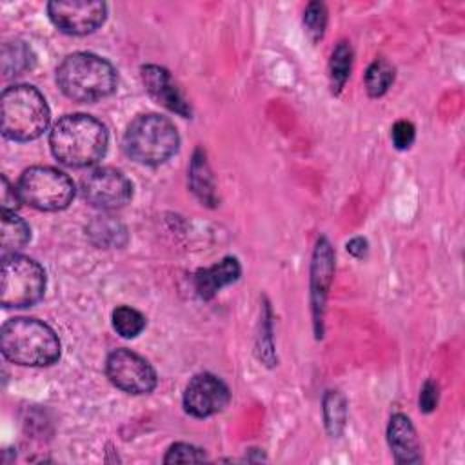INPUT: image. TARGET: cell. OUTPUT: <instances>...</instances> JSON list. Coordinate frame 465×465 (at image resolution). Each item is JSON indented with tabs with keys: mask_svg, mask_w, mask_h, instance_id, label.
<instances>
[{
	"mask_svg": "<svg viewBox=\"0 0 465 465\" xmlns=\"http://www.w3.org/2000/svg\"><path fill=\"white\" fill-rule=\"evenodd\" d=\"M113 327L122 338H134L145 329V316L127 305H120L113 311Z\"/></svg>",
	"mask_w": 465,
	"mask_h": 465,
	"instance_id": "44dd1931",
	"label": "cell"
},
{
	"mask_svg": "<svg viewBox=\"0 0 465 465\" xmlns=\"http://www.w3.org/2000/svg\"><path fill=\"white\" fill-rule=\"evenodd\" d=\"M387 440L398 463L421 461V447L416 429L405 414H394L387 427Z\"/></svg>",
	"mask_w": 465,
	"mask_h": 465,
	"instance_id": "5bb4252c",
	"label": "cell"
},
{
	"mask_svg": "<svg viewBox=\"0 0 465 465\" xmlns=\"http://www.w3.org/2000/svg\"><path fill=\"white\" fill-rule=\"evenodd\" d=\"M47 15L62 33L89 35L105 22L107 5L100 0H53Z\"/></svg>",
	"mask_w": 465,
	"mask_h": 465,
	"instance_id": "30bf717a",
	"label": "cell"
},
{
	"mask_svg": "<svg viewBox=\"0 0 465 465\" xmlns=\"http://www.w3.org/2000/svg\"><path fill=\"white\" fill-rule=\"evenodd\" d=\"M347 251H349L352 256H356V258L365 256V252H367V240L361 238V236H356V238L349 240V242H347Z\"/></svg>",
	"mask_w": 465,
	"mask_h": 465,
	"instance_id": "f1b7e54d",
	"label": "cell"
},
{
	"mask_svg": "<svg viewBox=\"0 0 465 465\" xmlns=\"http://www.w3.org/2000/svg\"><path fill=\"white\" fill-rule=\"evenodd\" d=\"M20 202L38 211L65 209L74 198L73 180L47 165H35L25 169L16 183Z\"/></svg>",
	"mask_w": 465,
	"mask_h": 465,
	"instance_id": "8992f818",
	"label": "cell"
},
{
	"mask_svg": "<svg viewBox=\"0 0 465 465\" xmlns=\"http://www.w3.org/2000/svg\"><path fill=\"white\" fill-rule=\"evenodd\" d=\"M20 196L16 187L9 183L5 176H2V211H15L20 205Z\"/></svg>",
	"mask_w": 465,
	"mask_h": 465,
	"instance_id": "83f0119b",
	"label": "cell"
},
{
	"mask_svg": "<svg viewBox=\"0 0 465 465\" xmlns=\"http://www.w3.org/2000/svg\"><path fill=\"white\" fill-rule=\"evenodd\" d=\"M414 136H416V129L411 122L407 120H400L392 125L391 129V140L394 143L396 149H407L411 147V143L414 142Z\"/></svg>",
	"mask_w": 465,
	"mask_h": 465,
	"instance_id": "484cf974",
	"label": "cell"
},
{
	"mask_svg": "<svg viewBox=\"0 0 465 465\" xmlns=\"http://www.w3.org/2000/svg\"><path fill=\"white\" fill-rule=\"evenodd\" d=\"M105 372L111 383L129 394H147L156 387V372L140 354L116 349L107 356Z\"/></svg>",
	"mask_w": 465,
	"mask_h": 465,
	"instance_id": "9c48e42d",
	"label": "cell"
},
{
	"mask_svg": "<svg viewBox=\"0 0 465 465\" xmlns=\"http://www.w3.org/2000/svg\"><path fill=\"white\" fill-rule=\"evenodd\" d=\"M332 262H334V254H332L331 243L323 236L318 238L314 254H312V267H311V302H312L316 329H318V323L322 325L325 298H327V291H329L332 269H334Z\"/></svg>",
	"mask_w": 465,
	"mask_h": 465,
	"instance_id": "4fadbf2b",
	"label": "cell"
},
{
	"mask_svg": "<svg viewBox=\"0 0 465 465\" xmlns=\"http://www.w3.org/2000/svg\"><path fill=\"white\" fill-rule=\"evenodd\" d=\"M189 182L193 193L207 205L216 203V194H214V180L211 174V169L205 162V154L198 149L193 156L191 167H189Z\"/></svg>",
	"mask_w": 465,
	"mask_h": 465,
	"instance_id": "e0dca14e",
	"label": "cell"
},
{
	"mask_svg": "<svg viewBox=\"0 0 465 465\" xmlns=\"http://www.w3.org/2000/svg\"><path fill=\"white\" fill-rule=\"evenodd\" d=\"M35 64V54L31 47L20 40L7 42L2 47V73L5 78L22 74Z\"/></svg>",
	"mask_w": 465,
	"mask_h": 465,
	"instance_id": "ac0fdd59",
	"label": "cell"
},
{
	"mask_svg": "<svg viewBox=\"0 0 465 465\" xmlns=\"http://www.w3.org/2000/svg\"><path fill=\"white\" fill-rule=\"evenodd\" d=\"M438 385L432 380H427L420 391V411L423 412H432L438 405Z\"/></svg>",
	"mask_w": 465,
	"mask_h": 465,
	"instance_id": "4316f807",
	"label": "cell"
},
{
	"mask_svg": "<svg viewBox=\"0 0 465 465\" xmlns=\"http://www.w3.org/2000/svg\"><path fill=\"white\" fill-rule=\"evenodd\" d=\"M60 91L74 102H98L116 89V71L102 56L93 53H73L56 69Z\"/></svg>",
	"mask_w": 465,
	"mask_h": 465,
	"instance_id": "3957f363",
	"label": "cell"
},
{
	"mask_svg": "<svg viewBox=\"0 0 465 465\" xmlns=\"http://www.w3.org/2000/svg\"><path fill=\"white\" fill-rule=\"evenodd\" d=\"M2 256L15 254L18 249H22L29 238L31 231L29 225L15 214V211H2Z\"/></svg>",
	"mask_w": 465,
	"mask_h": 465,
	"instance_id": "2e32d148",
	"label": "cell"
},
{
	"mask_svg": "<svg viewBox=\"0 0 465 465\" xmlns=\"http://www.w3.org/2000/svg\"><path fill=\"white\" fill-rule=\"evenodd\" d=\"M0 349L5 360L25 367H45L58 360L60 340L36 318H11L2 325Z\"/></svg>",
	"mask_w": 465,
	"mask_h": 465,
	"instance_id": "7a4b0ae2",
	"label": "cell"
},
{
	"mask_svg": "<svg viewBox=\"0 0 465 465\" xmlns=\"http://www.w3.org/2000/svg\"><path fill=\"white\" fill-rule=\"evenodd\" d=\"M240 272L242 269L238 260L227 256L207 269H200L194 274V289L200 298L211 300L222 287L234 283L240 278Z\"/></svg>",
	"mask_w": 465,
	"mask_h": 465,
	"instance_id": "9a60e30c",
	"label": "cell"
},
{
	"mask_svg": "<svg viewBox=\"0 0 465 465\" xmlns=\"http://www.w3.org/2000/svg\"><path fill=\"white\" fill-rule=\"evenodd\" d=\"M84 200L98 209L124 207L133 196L131 180L113 167H98L82 178L80 185Z\"/></svg>",
	"mask_w": 465,
	"mask_h": 465,
	"instance_id": "ba28073f",
	"label": "cell"
},
{
	"mask_svg": "<svg viewBox=\"0 0 465 465\" xmlns=\"http://www.w3.org/2000/svg\"><path fill=\"white\" fill-rule=\"evenodd\" d=\"M394 80V69L392 65L383 60L378 58L374 60L365 73V89L369 93V96H381L392 84Z\"/></svg>",
	"mask_w": 465,
	"mask_h": 465,
	"instance_id": "ffe728a7",
	"label": "cell"
},
{
	"mask_svg": "<svg viewBox=\"0 0 465 465\" xmlns=\"http://www.w3.org/2000/svg\"><path fill=\"white\" fill-rule=\"evenodd\" d=\"M49 105L44 94L27 84L4 89L0 98L2 134L15 142L38 138L49 125Z\"/></svg>",
	"mask_w": 465,
	"mask_h": 465,
	"instance_id": "277c9868",
	"label": "cell"
},
{
	"mask_svg": "<svg viewBox=\"0 0 465 465\" xmlns=\"http://www.w3.org/2000/svg\"><path fill=\"white\" fill-rule=\"evenodd\" d=\"M231 400L227 385L209 372L193 376L183 391V407L191 416L207 418L222 412Z\"/></svg>",
	"mask_w": 465,
	"mask_h": 465,
	"instance_id": "8fae6325",
	"label": "cell"
},
{
	"mask_svg": "<svg viewBox=\"0 0 465 465\" xmlns=\"http://www.w3.org/2000/svg\"><path fill=\"white\" fill-rule=\"evenodd\" d=\"M105 125L84 113L62 116L51 129L49 147L53 156L67 167H89L107 151Z\"/></svg>",
	"mask_w": 465,
	"mask_h": 465,
	"instance_id": "6da1fadb",
	"label": "cell"
},
{
	"mask_svg": "<svg viewBox=\"0 0 465 465\" xmlns=\"http://www.w3.org/2000/svg\"><path fill=\"white\" fill-rule=\"evenodd\" d=\"M303 25L312 42H318L327 25V9L322 2H311L303 13Z\"/></svg>",
	"mask_w": 465,
	"mask_h": 465,
	"instance_id": "cb8c5ba5",
	"label": "cell"
},
{
	"mask_svg": "<svg viewBox=\"0 0 465 465\" xmlns=\"http://www.w3.org/2000/svg\"><path fill=\"white\" fill-rule=\"evenodd\" d=\"M345 398L336 392L329 391L323 398V416H325V425L332 436H338L345 425Z\"/></svg>",
	"mask_w": 465,
	"mask_h": 465,
	"instance_id": "7402d4cb",
	"label": "cell"
},
{
	"mask_svg": "<svg viewBox=\"0 0 465 465\" xmlns=\"http://www.w3.org/2000/svg\"><path fill=\"white\" fill-rule=\"evenodd\" d=\"M45 291V272L40 263L22 254L2 256L0 303L4 307L35 305Z\"/></svg>",
	"mask_w": 465,
	"mask_h": 465,
	"instance_id": "52a82bcc",
	"label": "cell"
},
{
	"mask_svg": "<svg viewBox=\"0 0 465 465\" xmlns=\"http://www.w3.org/2000/svg\"><path fill=\"white\" fill-rule=\"evenodd\" d=\"M205 452L189 443H174L167 450L163 461L165 463H185V461H203Z\"/></svg>",
	"mask_w": 465,
	"mask_h": 465,
	"instance_id": "d4e9b609",
	"label": "cell"
},
{
	"mask_svg": "<svg viewBox=\"0 0 465 465\" xmlns=\"http://www.w3.org/2000/svg\"><path fill=\"white\" fill-rule=\"evenodd\" d=\"M351 65H352V49L347 42H338L336 47L332 49L331 62H329V76H331V85L332 93H340L351 74Z\"/></svg>",
	"mask_w": 465,
	"mask_h": 465,
	"instance_id": "d6986e66",
	"label": "cell"
},
{
	"mask_svg": "<svg viewBox=\"0 0 465 465\" xmlns=\"http://www.w3.org/2000/svg\"><path fill=\"white\" fill-rule=\"evenodd\" d=\"M142 82L147 89V93L165 109L187 118L191 116V105L187 100L182 96L180 89L173 82L171 74L167 69L160 65H143L142 67Z\"/></svg>",
	"mask_w": 465,
	"mask_h": 465,
	"instance_id": "7c38bea8",
	"label": "cell"
},
{
	"mask_svg": "<svg viewBox=\"0 0 465 465\" xmlns=\"http://www.w3.org/2000/svg\"><path fill=\"white\" fill-rule=\"evenodd\" d=\"M91 234L100 245H120L124 242H120L118 238H125V227L120 222L111 220L109 216H104L91 223Z\"/></svg>",
	"mask_w": 465,
	"mask_h": 465,
	"instance_id": "603a6c76",
	"label": "cell"
},
{
	"mask_svg": "<svg viewBox=\"0 0 465 465\" xmlns=\"http://www.w3.org/2000/svg\"><path fill=\"white\" fill-rule=\"evenodd\" d=\"M180 138L174 124L165 116L149 113L136 116L125 129V154L143 165H160L178 149Z\"/></svg>",
	"mask_w": 465,
	"mask_h": 465,
	"instance_id": "5b68a950",
	"label": "cell"
}]
</instances>
